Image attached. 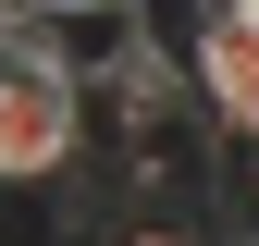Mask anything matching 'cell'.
<instances>
[{
    "label": "cell",
    "mask_w": 259,
    "mask_h": 246,
    "mask_svg": "<svg viewBox=\"0 0 259 246\" xmlns=\"http://www.w3.org/2000/svg\"><path fill=\"white\" fill-rule=\"evenodd\" d=\"M198 123L259 136V37L235 13H198Z\"/></svg>",
    "instance_id": "1"
},
{
    "label": "cell",
    "mask_w": 259,
    "mask_h": 246,
    "mask_svg": "<svg viewBox=\"0 0 259 246\" xmlns=\"http://www.w3.org/2000/svg\"><path fill=\"white\" fill-rule=\"evenodd\" d=\"M111 246H185V234H160V222H123V234H111Z\"/></svg>",
    "instance_id": "2"
},
{
    "label": "cell",
    "mask_w": 259,
    "mask_h": 246,
    "mask_svg": "<svg viewBox=\"0 0 259 246\" xmlns=\"http://www.w3.org/2000/svg\"><path fill=\"white\" fill-rule=\"evenodd\" d=\"M235 25H247V37H259V0H235Z\"/></svg>",
    "instance_id": "3"
}]
</instances>
